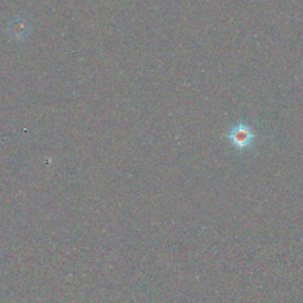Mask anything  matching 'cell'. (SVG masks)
<instances>
[{"label":"cell","instance_id":"2","mask_svg":"<svg viewBox=\"0 0 303 303\" xmlns=\"http://www.w3.org/2000/svg\"><path fill=\"white\" fill-rule=\"evenodd\" d=\"M251 138V132L249 129L244 128V127H239V128H235L231 133V139L237 146H247L249 144Z\"/></svg>","mask_w":303,"mask_h":303},{"label":"cell","instance_id":"1","mask_svg":"<svg viewBox=\"0 0 303 303\" xmlns=\"http://www.w3.org/2000/svg\"><path fill=\"white\" fill-rule=\"evenodd\" d=\"M30 32H31V27H30L29 23L24 18H14L7 25L8 36H10V38L14 39V41H25L30 36Z\"/></svg>","mask_w":303,"mask_h":303}]
</instances>
